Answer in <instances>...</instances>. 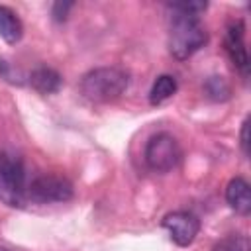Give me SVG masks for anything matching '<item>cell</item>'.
Instances as JSON below:
<instances>
[{
    "mask_svg": "<svg viewBox=\"0 0 251 251\" xmlns=\"http://www.w3.org/2000/svg\"><path fill=\"white\" fill-rule=\"evenodd\" d=\"M129 84V75L120 67H98L80 78V94L94 104L118 100Z\"/></svg>",
    "mask_w": 251,
    "mask_h": 251,
    "instance_id": "cell-1",
    "label": "cell"
},
{
    "mask_svg": "<svg viewBox=\"0 0 251 251\" xmlns=\"http://www.w3.org/2000/svg\"><path fill=\"white\" fill-rule=\"evenodd\" d=\"M175 14V12H173ZM208 43V31L198 16L175 14L169 27V51L175 59L184 61Z\"/></svg>",
    "mask_w": 251,
    "mask_h": 251,
    "instance_id": "cell-2",
    "label": "cell"
},
{
    "mask_svg": "<svg viewBox=\"0 0 251 251\" xmlns=\"http://www.w3.org/2000/svg\"><path fill=\"white\" fill-rule=\"evenodd\" d=\"M0 202L10 208H22L27 202L24 163L10 151H0Z\"/></svg>",
    "mask_w": 251,
    "mask_h": 251,
    "instance_id": "cell-3",
    "label": "cell"
},
{
    "mask_svg": "<svg viewBox=\"0 0 251 251\" xmlns=\"http://www.w3.org/2000/svg\"><path fill=\"white\" fill-rule=\"evenodd\" d=\"M180 159H182L180 143L176 141L175 135L167 131L155 133L145 145V163L155 173L173 171L175 167H178Z\"/></svg>",
    "mask_w": 251,
    "mask_h": 251,
    "instance_id": "cell-4",
    "label": "cell"
},
{
    "mask_svg": "<svg viewBox=\"0 0 251 251\" xmlns=\"http://www.w3.org/2000/svg\"><path fill=\"white\" fill-rule=\"evenodd\" d=\"M75 194L73 184L59 175H41L27 184V200L37 204L67 202Z\"/></svg>",
    "mask_w": 251,
    "mask_h": 251,
    "instance_id": "cell-5",
    "label": "cell"
},
{
    "mask_svg": "<svg viewBox=\"0 0 251 251\" xmlns=\"http://www.w3.org/2000/svg\"><path fill=\"white\" fill-rule=\"evenodd\" d=\"M163 227L169 231L171 239L180 245V247H186L190 245L198 231H200V220L192 214V212H184V210H176V212H169L165 218H163Z\"/></svg>",
    "mask_w": 251,
    "mask_h": 251,
    "instance_id": "cell-6",
    "label": "cell"
},
{
    "mask_svg": "<svg viewBox=\"0 0 251 251\" xmlns=\"http://www.w3.org/2000/svg\"><path fill=\"white\" fill-rule=\"evenodd\" d=\"M224 47L226 53L229 55L231 63L247 76L249 73V55L245 47V25L241 20H233L227 24L226 37H224Z\"/></svg>",
    "mask_w": 251,
    "mask_h": 251,
    "instance_id": "cell-7",
    "label": "cell"
},
{
    "mask_svg": "<svg viewBox=\"0 0 251 251\" xmlns=\"http://www.w3.org/2000/svg\"><path fill=\"white\" fill-rule=\"evenodd\" d=\"M226 200L231 210H235L241 216H247L251 212V186L243 176H235L226 186Z\"/></svg>",
    "mask_w": 251,
    "mask_h": 251,
    "instance_id": "cell-8",
    "label": "cell"
},
{
    "mask_svg": "<svg viewBox=\"0 0 251 251\" xmlns=\"http://www.w3.org/2000/svg\"><path fill=\"white\" fill-rule=\"evenodd\" d=\"M29 84L41 92V94H53L61 88L63 78L57 71L49 69V67H37L31 75H29Z\"/></svg>",
    "mask_w": 251,
    "mask_h": 251,
    "instance_id": "cell-9",
    "label": "cell"
},
{
    "mask_svg": "<svg viewBox=\"0 0 251 251\" xmlns=\"http://www.w3.org/2000/svg\"><path fill=\"white\" fill-rule=\"evenodd\" d=\"M22 35H24V25H22L20 18L10 8L0 6V37L6 43L14 45L22 39Z\"/></svg>",
    "mask_w": 251,
    "mask_h": 251,
    "instance_id": "cell-10",
    "label": "cell"
},
{
    "mask_svg": "<svg viewBox=\"0 0 251 251\" xmlns=\"http://www.w3.org/2000/svg\"><path fill=\"white\" fill-rule=\"evenodd\" d=\"M176 78L171 76V75H161L157 76V80L153 82L151 90H149V102L155 106V104H161L165 100H169L175 92H176Z\"/></svg>",
    "mask_w": 251,
    "mask_h": 251,
    "instance_id": "cell-11",
    "label": "cell"
},
{
    "mask_svg": "<svg viewBox=\"0 0 251 251\" xmlns=\"http://www.w3.org/2000/svg\"><path fill=\"white\" fill-rule=\"evenodd\" d=\"M204 90L212 100H227L229 92H231V88L224 76H210L204 84Z\"/></svg>",
    "mask_w": 251,
    "mask_h": 251,
    "instance_id": "cell-12",
    "label": "cell"
},
{
    "mask_svg": "<svg viewBox=\"0 0 251 251\" xmlns=\"http://www.w3.org/2000/svg\"><path fill=\"white\" fill-rule=\"evenodd\" d=\"M212 251H251V245H249V239L241 233H233V235H227L224 239H220Z\"/></svg>",
    "mask_w": 251,
    "mask_h": 251,
    "instance_id": "cell-13",
    "label": "cell"
},
{
    "mask_svg": "<svg viewBox=\"0 0 251 251\" xmlns=\"http://www.w3.org/2000/svg\"><path fill=\"white\" fill-rule=\"evenodd\" d=\"M169 8L175 12V14H184V16H198L208 8L206 2H173L169 4Z\"/></svg>",
    "mask_w": 251,
    "mask_h": 251,
    "instance_id": "cell-14",
    "label": "cell"
},
{
    "mask_svg": "<svg viewBox=\"0 0 251 251\" xmlns=\"http://www.w3.org/2000/svg\"><path fill=\"white\" fill-rule=\"evenodd\" d=\"M71 8H73V2H55L53 4V18L57 22H63Z\"/></svg>",
    "mask_w": 251,
    "mask_h": 251,
    "instance_id": "cell-15",
    "label": "cell"
},
{
    "mask_svg": "<svg viewBox=\"0 0 251 251\" xmlns=\"http://www.w3.org/2000/svg\"><path fill=\"white\" fill-rule=\"evenodd\" d=\"M241 149L245 155H249V118L241 126Z\"/></svg>",
    "mask_w": 251,
    "mask_h": 251,
    "instance_id": "cell-16",
    "label": "cell"
},
{
    "mask_svg": "<svg viewBox=\"0 0 251 251\" xmlns=\"http://www.w3.org/2000/svg\"><path fill=\"white\" fill-rule=\"evenodd\" d=\"M0 251H12V249H8V247H4V245H0Z\"/></svg>",
    "mask_w": 251,
    "mask_h": 251,
    "instance_id": "cell-17",
    "label": "cell"
}]
</instances>
